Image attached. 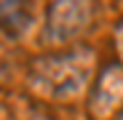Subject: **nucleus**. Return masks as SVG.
I'll use <instances>...</instances> for the list:
<instances>
[{"mask_svg": "<svg viewBox=\"0 0 123 120\" xmlns=\"http://www.w3.org/2000/svg\"><path fill=\"white\" fill-rule=\"evenodd\" d=\"M91 72H94V53L88 48H75V51L35 59L30 83L35 93L46 99L72 102L88 88Z\"/></svg>", "mask_w": 123, "mask_h": 120, "instance_id": "obj_1", "label": "nucleus"}, {"mask_svg": "<svg viewBox=\"0 0 123 120\" xmlns=\"http://www.w3.org/2000/svg\"><path fill=\"white\" fill-rule=\"evenodd\" d=\"M91 22V6L80 0H59L51 3L48 19H46V32L51 43H70L83 32Z\"/></svg>", "mask_w": 123, "mask_h": 120, "instance_id": "obj_2", "label": "nucleus"}, {"mask_svg": "<svg viewBox=\"0 0 123 120\" xmlns=\"http://www.w3.org/2000/svg\"><path fill=\"white\" fill-rule=\"evenodd\" d=\"M123 107V64H107L99 75L96 88L88 99V112L94 120H110Z\"/></svg>", "mask_w": 123, "mask_h": 120, "instance_id": "obj_3", "label": "nucleus"}, {"mask_svg": "<svg viewBox=\"0 0 123 120\" xmlns=\"http://www.w3.org/2000/svg\"><path fill=\"white\" fill-rule=\"evenodd\" d=\"M30 24H32V8L27 3H11V0L0 3V27L8 29L13 37L24 35Z\"/></svg>", "mask_w": 123, "mask_h": 120, "instance_id": "obj_4", "label": "nucleus"}, {"mask_svg": "<svg viewBox=\"0 0 123 120\" xmlns=\"http://www.w3.org/2000/svg\"><path fill=\"white\" fill-rule=\"evenodd\" d=\"M115 48H118V56H120V62H123V22L115 29Z\"/></svg>", "mask_w": 123, "mask_h": 120, "instance_id": "obj_5", "label": "nucleus"}, {"mask_svg": "<svg viewBox=\"0 0 123 120\" xmlns=\"http://www.w3.org/2000/svg\"><path fill=\"white\" fill-rule=\"evenodd\" d=\"M120 120H123V117H120Z\"/></svg>", "mask_w": 123, "mask_h": 120, "instance_id": "obj_6", "label": "nucleus"}]
</instances>
